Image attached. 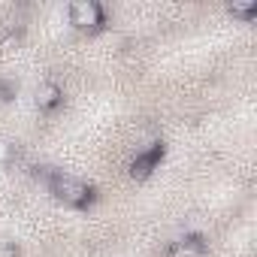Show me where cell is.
I'll return each instance as SVG.
<instances>
[{"label":"cell","instance_id":"1","mask_svg":"<svg viewBox=\"0 0 257 257\" xmlns=\"http://www.w3.org/2000/svg\"><path fill=\"white\" fill-rule=\"evenodd\" d=\"M46 182H49L52 194H55L61 203H67V206L82 209V206H88V203L94 200V191H91L85 182H79L76 176H67V173H49Z\"/></svg>","mask_w":257,"mask_h":257},{"label":"cell","instance_id":"2","mask_svg":"<svg viewBox=\"0 0 257 257\" xmlns=\"http://www.w3.org/2000/svg\"><path fill=\"white\" fill-rule=\"evenodd\" d=\"M70 22L82 31H97L103 25V10L94 0H73L70 4Z\"/></svg>","mask_w":257,"mask_h":257},{"label":"cell","instance_id":"3","mask_svg":"<svg viewBox=\"0 0 257 257\" xmlns=\"http://www.w3.org/2000/svg\"><path fill=\"white\" fill-rule=\"evenodd\" d=\"M164 158V146L161 143H155L149 152H143V155H137L134 158V164H131V173H134V179H146L155 167H158V161Z\"/></svg>","mask_w":257,"mask_h":257},{"label":"cell","instance_id":"4","mask_svg":"<svg viewBox=\"0 0 257 257\" xmlns=\"http://www.w3.org/2000/svg\"><path fill=\"white\" fill-rule=\"evenodd\" d=\"M61 97H64V94H61V88H58L55 82H43V85L37 88V106L46 109V112L55 109V106L61 103Z\"/></svg>","mask_w":257,"mask_h":257},{"label":"cell","instance_id":"5","mask_svg":"<svg viewBox=\"0 0 257 257\" xmlns=\"http://www.w3.org/2000/svg\"><path fill=\"white\" fill-rule=\"evenodd\" d=\"M170 257H206V248L200 239H179L170 245Z\"/></svg>","mask_w":257,"mask_h":257},{"label":"cell","instance_id":"6","mask_svg":"<svg viewBox=\"0 0 257 257\" xmlns=\"http://www.w3.org/2000/svg\"><path fill=\"white\" fill-rule=\"evenodd\" d=\"M230 13H233L236 19H251V16L257 13V4H254V0H245V4H236V0H233V4H230Z\"/></svg>","mask_w":257,"mask_h":257},{"label":"cell","instance_id":"7","mask_svg":"<svg viewBox=\"0 0 257 257\" xmlns=\"http://www.w3.org/2000/svg\"><path fill=\"white\" fill-rule=\"evenodd\" d=\"M0 257H19L16 245H0Z\"/></svg>","mask_w":257,"mask_h":257}]
</instances>
